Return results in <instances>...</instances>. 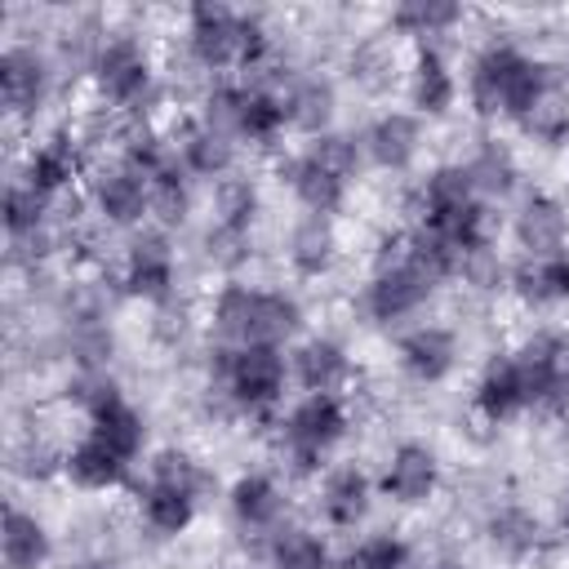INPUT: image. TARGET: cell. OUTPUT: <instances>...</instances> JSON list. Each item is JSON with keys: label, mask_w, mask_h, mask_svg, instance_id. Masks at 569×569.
Here are the masks:
<instances>
[{"label": "cell", "mask_w": 569, "mask_h": 569, "mask_svg": "<svg viewBox=\"0 0 569 569\" xmlns=\"http://www.w3.org/2000/svg\"><path fill=\"white\" fill-rule=\"evenodd\" d=\"M422 236L462 271V262L485 249V204L471 187L467 164H440L422 182Z\"/></svg>", "instance_id": "1"}, {"label": "cell", "mask_w": 569, "mask_h": 569, "mask_svg": "<svg viewBox=\"0 0 569 569\" xmlns=\"http://www.w3.org/2000/svg\"><path fill=\"white\" fill-rule=\"evenodd\" d=\"M556 84H560V76L547 62H538L511 44H489L471 62V80H467L471 107L480 116H511V120H525Z\"/></svg>", "instance_id": "2"}, {"label": "cell", "mask_w": 569, "mask_h": 569, "mask_svg": "<svg viewBox=\"0 0 569 569\" xmlns=\"http://www.w3.org/2000/svg\"><path fill=\"white\" fill-rule=\"evenodd\" d=\"M187 44L191 58L209 71H227V67H262L271 36L253 13H236L231 4H191L187 13Z\"/></svg>", "instance_id": "3"}, {"label": "cell", "mask_w": 569, "mask_h": 569, "mask_svg": "<svg viewBox=\"0 0 569 569\" xmlns=\"http://www.w3.org/2000/svg\"><path fill=\"white\" fill-rule=\"evenodd\" d=\"M302 325V307L289 293L227 284L213 302V329L231 347H280Z\"/></svg>", "instance_id": "4"}, {"label": "cell", "mask_w": 569, "mask_h": 569, "mask_svg": "<svg viewBox=\"0 0 569 569\" xmlns=\"http://www.w3.org/2000/svg\"><path fill=\"white\" fill-rule=\"evenodd\" d=\"M356 164H360L356 138H347V133H320V138H311V142L289 160V187H293V196H298L316 218H329V213L342 204Z\"/></svg>", "instance_id": "5"}, {"label": "cell", "mask_w": 569, "mask_h": 569, "mask_svg": "<svg viewBox=\"0 0 569 569\" xmlns=\"http://www.w3.org/2000/svg\"><path fill=\"white\" fill-rule=\"evenodd\" d=\"M204 489V471L196 467L191 453L182 449H164L151 462V480L142 489V516L156 533L173 538L196 520V498Z\"/></svg>", "instance_id": "6"}, {"label": "cell", "mask_w": 569, "mask_h": 569, "mask_svg": "<svg viewBox=\"0 0 569 569\" xmlns=\"http://www.w3.org/2000/svg\"><path fill=\"white\" fill-rule=\"evenodd\" d=\"M204 124L231 133V138H249V142H271L289 116H284V98L262 89V84H218L204 98Z\"/></svg>", "instance_id": "7"}, {"label": "cell", "mask_w": 569, "mask_h": 569, "mask_svg": "<svg viewBox=\"0 0 569 569\" xmlns=\"http://www.w3.org/2000/svg\"><path fill=\"white\" fill-rule=\"evenodd\" d=\"M347 436V409L338 396H307L284 418V449L298 471H316L320 458Z\"/></svg>", "instance_id": "8"}, {"label": "cell", "mask_w": 569, "mask_h": 569, "mask_svg": "<svg viewBox=\"0 0 569 569\" xmlns=\"http://www.w3.org/2000/svg\"><path fill=\"white\" fill-rule=\"evenodd\" d=\"M284 373L289 369H284L280 347H231V351H222V387L249 413H262L280 400Z\"/></svg>", "instance_id": "9"}, {"label": "cell", "mask_w": 569, "mask_h": 569, "mask_svg": "<svg viewBox=\"0 0 569 569\" xmlns=\"http://www.w3.org/2000/svg\"><path fill=\"white\" fill-rule=\"evenodd\" d=\"M93 84L107 102L116 107H133L147 98L151 89V62L142 53L138 40L129 36H116V40H102L98 53H93Z\"/></svg>", "instance_id": "10"}, {"label": "cell", "mask_w": 569, "mask_h": 569, "mask_svg": "<svg viewBox=\"0 0 569 569\" xmlns=\"http://www.w3.org/2000/svg\"><path fill=\"white\" fill-rule=\"evenodd\" d=\"M93 204L116 227L138 222L142 213H151V178H147V169H138L129 156L116 160V164H107V169H98V178H93Z\"/></svg>", "instance_id": "11"}, {"label": "cell", "mask_w": 569, "mask_h": 569, "mask_svg": "<svg viewBox=\"0 0 569 569\" xmlns=\"http://www.w3.org/2000/svg\"><path fill=\"white\" fill-rule=\"evenodd\" d=\"M511 360L529 405H565V342L556 333H533Z\"/></svg>", "instance_id": "12"}, {"label": "cell", "mask_w": 569, "mask_h": 569, "mask_svg": "<svg viewBox=\"0 0 569 569\" xmlns=\"http://www.w3.org/2000/svg\"><path fill=\"white\" fill-rule=\"evenodd\" d=\"M436 485H440V462H436V453L427 445L405 440V445L391 449L387 471H382V493L387 498H396L405 507H418V502H427L436 493Z\"/></svg>", "instance_id": "13"}, {"label": "cell", "mask_w": 569, "mask_h": 569, "mask_svg": "<svg viewBox=\"0 0 569 569\" xmlns=\"http://www.w3.org/2000/svg\"><path fill=\"white\" fill-rule=\"evenodd\" d=\"M173 276H178V262H173V249H169L164 231H142L129 244V258H124V289L138 293V298L160 302V298H169Z\"/></svg>", "instance_id": "14"}, {"label": "cell", "mask_w": 569, "mask_h": 569, "mask_svg": "<svg viewBox=\"0 0 569 569\" xmlns=\"http://www.w3.org/2000/svg\"><path fill=\"white\" fill-rule=\"evenodd\" d=\"M84 405H89V431H93V436H102L107 445H116L124 458H138V453H142V445H147V422H142V413H138L111 382H102Z\"/></svg>", "instance_id": "15"}, {"label": "cell", "mask_w": 569, "mask_h": 569, "mask_svg": "<svg viewBox=\"0 0 569 569\" xmlns=\"http://www.w3.org/2000/svg\"><path fill=\"white\" fill-rule=\"evenodd\" d=\"M44 89H49L44 58L27 44H9L0 53V98H4V107L13 116H31L44 102Z\"/></svg>", "instance_id": "16"}, {"label": "cell", "mask_w": 569, "mask_h": 569, "mask_svg": "<svg viewBox=\"0 0 569 569\" xmlns=\"http://www.w3.org/2000/svg\"><path fill=\"white\" fill-rule=\"evenodd\" d=\"M293 373H298V382L307 387V396H338V391L356 378L347 347L333 342V338H307V342L293 351Z\"/></svg>", "instance_id": "17"}, {"label": "cell", "mask_w": 569, "mask_h": 569, "mask_svg": "<svg viewBox=\"0 0 569 569\" xmlns=\"http://www.w3.org/2000/svg\"><path fill=\"white\" fill-rule=\"evenodd\" d=\"M453 360H458V338H453L449 329H440V325H418V329H409V333L400 338V365H405V373L418 378V382H440V378H449Z\"/></svg>", "instance_id": "18"}, {"label": "cell", "mask_w": 569, "mask_h": 569, "mask_svg": "<svg viewBox=\"0 0 569 569\" xmlns=\"http://www.w3.org/2000/svg\"><path fill=\"white\" fill-rule=\"evenodd\" d=\"M62 467H67V476H71L80 489H116V485L129 480L133 458H124V453H120L116 445H107L102 436L84 431V440L62 458Z\"/></svg>", "instance_id": "19"}, {"label": "cell", "mask_w": 569, "mask_h": 569, "mask_svg": "<svg viewBox=\"0 0 569 569\" xmlns=\"http://www.w3.org/2000/svg\"><path fill=\"white\" fill-rule=\"evenodd\" d=\"M516 240L529 258H556L565 253V240H569V218L560 209V200L551 196H529L520 218H516Z\"/></svg>", "instance_id": "20"}, {"label": "cell", "mask_w": 569, "mask_h": 569, "mask_svg": "<svg viewBox=\"0 0 569 569\" xmlns=\"http://www.w3.org/2000/svg\"><path fill=\"white\" fill-rule=\"evenodd\" d=\"M520 409H529L525 400V382H520V369L511 356H493L476 382V413L485 422H507L516 418Z\"/></svg>", "instance_id": "21"}, {"label": "cell", "mask_w": 569, "mask_h": 569, "mask_svg": "<svg viewBox=\"0 0 569 569\" xmlns=\"http://www.w3.org/2000/svg\"><path fill=\"white\" fill-rule=\"evenodd\" d=\"M458 98V84H453V71L445 62L440 49L422 44L413 53V71H409V102L422 111V116H445Z\"/></svg>", "instance_id": "22"}, {"label": "cell", "mask_w": 569, "mask_h": 569, "mask_svg": "<svg viewBox=\"0 0 569 569\" xmlns=\"http://www.w3.org/2000/svg\"><path fill=\"white\" fill-rule=\"evenodd\" d=\"M418 142H422V129H418V116L409 111H387L365 133V151L382 169H405L418 156Z\"/></svg>", "instance_id": "23"}, {"label": "cell", "mask_w": 569, "mask_h": 569, "mask_svg": "<svg viewBox=\"0 0 569 569\" xmlns=\"http://www.w3.org/2000/svg\"><path fill=\"white\" fill-rule=\"evenodd\" d=\"M178 160H182V169H191L200 178H222L236 160V138L204 120H191L178 138Z\"/></svg>", "instance_id": "24"}, {"label": "cell", "mask_w": 569, "mask_h": 569, "mask_svg": "<svg viewBox=\"0 0 569 569\" xmlns=\"http://www.w3.org/2000/svg\"><path fill=\"white\" fill-rule=\"evenodd\" d=\"M320 511L338 529L360 525L365 511H369V476L360 467H351V462L347 467H333L325 476V485H320Z\"/></svg>", "instance_id": "25"}, {"label": "cell", "mask_w": 569, "mask_h": 569, "mask_svg": "<svg viewBox=\"0 0 569 569\" xmlns=\"http://www.w3.org/2000/svg\"><path fill=\"white\" fill-rule=\"evenodd\" d=\"M0 556H4V569H40L49 560L44 525L31 511L9 507L4 511V529H0Z\"/></svg>", "instance_id": "26"}, {"label": "cell", "mask_w": 569, "mask_h": 569, "mask_svg": "<svg viewBox=\"0 0 569 569\" xmlns=\"http://www.w3.org/2000/svg\"><path fill=\"white\" fill-rule=\"evenodd\" d=\"M227 502H231L236 520H240V525H249V529H271V525L280 520V507H284L280 485H276L271 476H262V471L240 476V480L231 485Z\"/></svg>", "instance_id": "27"}, {"label": "cell", "mask_w": 569, "mask_h": 569, "mask_svg": "<svg viewBox=\"0 0 569 569\" xmlns=\"http://www.w3.org/2000/svg\"><path fill=\"white\" fill-rule=\"evenodd\" d=\"M76 173H80V151H76V142H71L67 133L44 138V142L31 151V160H27V182H31L36 191H44V196L62 191Z\"/></svg>", "instance_id": "28"}, {"label": "cell", "mask_w": 569, "mask_h": 569, "mask_svg": "<svg viewBox=\"0 0 569 569\" xmlns=\"http://www.w3.org/2000/svg\"><path fill=\"white\" fill-rule=\"evenodd\" d=\"M338 258V236L329 227V218H302L289 236V262L298 276H325Z\"/></svg>", "instance_id": "29"}, {"label": "cell", "mask_w": 569, "mask_h": 569, "mask_svg": "<svg viewBox=\"0 0 569 569\" xmlns=\"http://www.w3.org/2000/svg\"><path fill=\"white\" fill-rule=\"evenodd\" d=\"M284 116L289 124H298L302 133H329V116H333V89L320 76H298L284 93Z\"/></svg>", "instance_id": "30"}, {"label": "cell", "mask_w": 569, "mask_h": 569, "mask_svg": "<svg viewBox=\"0 0 569 569\" xmlns=\"http://www.w3.org/2000/svg\"><path fill=\"white\" fill-rule=\"evenodd\" d=\"M267 556H271V569H329L325 538L316 529H302V525L276 529L267 542Z\"/></svg>", "instance_id": "31"}, {"label": "cell", "mask_w": 569, "mask_h": 569, "mask_svg": "<svg viewBox=\"0 0 569 569\" xmlns=\"http://www.w3.org/2000/svg\"><path fill=\"white\" fill-rule=\"evenodd\" d=\"M516 289L529 302H565L569 298V253L556 258H529L516 271Z\"/></svg>", "instance_id": "32"}, {"label": "cell", "mask_w": 569, "mask_h": 569, "mask_svg": "<svg viewBox=\"0 0 569 569\" xmlns=\"http://www.w3.org/2000/svg\"><path fill=\"white\" fill-rule=\"evenodd\" d=\"M44 209H49V196H44V191H36L27 178H22V182H9V191H4V204H0V218H4V231H9V240H27V236H40Z\"/></svg>", "instance_id": "33"}, {"label": "cell", "mask_w": 569, "mask_h": 569, "mask_svg": "<svg viewBox=\"0 0 569 569\" xmlns=\"http://www.w3.org/2000/svg\"><path fill=\"white\" fill-rule=\"evenodd\" d=\"M489 542L502 556H529L538 547V520L525 507H498L489 516Z\"/></svg>", "instance_id": "34"}, {"label": "cell", "mask_w": 569, "mask_h": 569, "mask_svg": "<svg viewBox=\"0 0 569 569\" xmlns=\"http://www.w3.org/2000/svg\"><path fill=\"white\" fill-rule=\"evenodd\" d=\"M458 18H462V9H458L453 0H405V4L391 13L396 31H405V36H440V31L453 27Z\"/></svg>", "instance_id": "35"}, {"label": "cell", "mask_w": 569, "mask_h": 569, "mask_svg": "<svg viewBox=\"0 0 569 569\" xmlns=\"http://www.w3.org/2000/svg\"><path fill=\"white\" fill-rule=\"evenodd\" d=\"M467 173H471L476 196H502V191H511V182H516V160H511V151H507L502 142H485V147L471 156Z\"/></svg>", "instance_id": "36"}, {"label": "cell", "mask_w": 569, "mask_h": 569, "mask_svg": "<svg viewBox=\"0 0 569 569\" xmlns=\"http://www.w3.org/2000/svg\"><path fill=\"white\" fill-rule=\"evenodd\" d=\"M187 204H191V196H187V169H182V160H169L164 169L151 173V213H160L164 222H182L187 218Z\"/></svg>", "instance_id": "37"}, {"label": "cell", "mask_w": 569, "mask_h": 569, "mask_svg": "<svg viewBox=\"0 0 569 569\" xmlns=\"http://www.w3.org/2000/svg\"><path fill=\"white\" fill-rule=\"evenodd\" d=\"M338 569H409V547L396 533H373L360 547H351Z\"/></svg>", "instance_id": "38"}, {"label": "cell", "mask_w": 569, "mask_h": 569, "mask_svg": "<svg viewBox=\"0 0 569 569\" xmlns=\"http://www.w3.org/2000/svg\"><path fill=\"white\" fill-rule=\"evenodd\" d=\"M538 142H547V147H560L565 138H569V98H565V89L556 84L525 120H520Z\"/></svg>", "instance_id": "39"}, {"label": "cell", "mask_w": 569, "mask_h": 569, "mask_svg": "<svg viewBox=\"0 0 569 569\" xmlns=\"http://www.w3.org/2000/svg\"><path fill=\"white\" fill-rule=\"evenodd\" d=\"M253 209H258V191L249 187V182H222V191H218V222L222 227H240V231H249V222H253Z\"/></svg>", "instance_id": "40"}, {"label": "cell", "mask_w": 569, "mask_h": 569, "mask_svg": "<svg viewBox=\"0 0 569 569\" xmlns=\"http://www.w3.org/2000/svg\"><path fill=\"white\" fill-rule=\"evenodd\" d=\"M209 258H218V262H227V267L244 262V258H249V231L218 222V227L209 231Z\"/></svg>", "instance_id": "41"}, {"label": "cell", "mask_w": 569, "mask_h": 569, "mask_svg": "<svg viewBox=\"0 0 569 569\" xmlns=\"http://www.w3.org/2000/svg\"><path fill=\"white\" fill-rule=\"evenodd\" d=\"M462 276H467L471 284H480V289H493V284L502 280V267H498V258H493L489 249H476V253L462 262Z\"/></svg>", "instance_id": "42"}, {"label": "cell", "mask_w": 569, "mask_h": 569, "mask_svg": "<svg viewBox=\"0 0 569 569\" xmlns=\"http://www.w3.org/2000/svg\"><path fill=\"white\" fill-rule=\"evenodd\" d=\"M560 538L569 542V489L560 493Z\"/></svg>", "instance_id": "43"}, {"label": "cell", "mask_w": 569, "mask_h": 569, "mask_svg": "<svg viewBox=\"0 0 569 569\" xmlns=\"http://www.w3.org/2000/svg\"><path fill=\"white\" fill-rule=\"evenodd\" d=\"M427 569H467V565H458V560H436V565H427Z\"/></svg>", "instance_id": "44"}, {"label": "cell", "mask_w": 569, "mask_h": 569, "mask_svg": "<svg viewBox=\"0 0 569 569\" xmlns=\"http://www.w3.org/2000/svg\"><path fill=\"white\" fill-rule=\"evenodd\" d=\"M565 405H569V342H565Z\"/></svg>", "instance_id": "45"}, {"label": "cell", "mask_w": 569, "mask_h": 569, "mask_svg": "<svg viewBox=\"0 0 569 569\" xmlns=\"http://www.w3.org/2000/svg\"><path fill=\"white\" fill-rule=\"evenodd\" d=\"M560 76H565V80H569V53H565V71H560Z\"/></svg>", "instance_id": "46"}, {"label": "cell", "mask_w": 569, "mask_h": 569, "mask_svg": "<svg viewBox=\"0 0 569 569\" xmlns=\"http://www.w3.org/2000/svg\"><path fill=\"white\" fill-rule=\"evenodd\" d=\"M84 569H107V565H84Z\"/></svg>", "instance_id": "47"}]
</instances>
